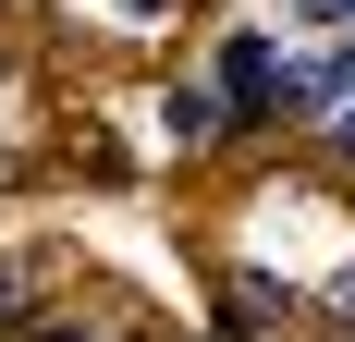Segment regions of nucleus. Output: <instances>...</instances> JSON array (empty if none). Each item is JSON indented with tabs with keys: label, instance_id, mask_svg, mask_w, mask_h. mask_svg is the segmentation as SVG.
Returning a JSON list of instances; mask_svg holds the SVG:
<instances>
[{
	"label": "nucleus",
	"instance_id": "f257e3e1",
	"mask_svg": "<svg viewBox=\"0 0 355 342\" xmlns=\"http://www.w3.org/2000/svg\"><path fill=\"white\" fill-rule=\"evenodd\" d=\"M220 86H233V110H270V98H282V62H270V37H257V25L220 37Z\"/></svg>",
	"mask_w": 355,
	"mask_h": 342
},
{
	"label": "nucleus",
	"instance_id": "f03ea898",
	"mask_svg": "<svg viewBox=\"0 0 355 342\" xmlns=\"http://www.w3.org/2000/svg\"><path fill=\"white\" fill-rule=\"evenodd\" d=\"M159 123H172L184 147H220V98H209V86H172V98H159Z\"/></svg>",
	"mask_w": 355,
	"mask_h": 342
},
{
	"label": "nucleus",
	"instance_id": "7ed1b4c3",
	"mask_svg": "<svg viewBox=\"0 0 355 342\" xmlns=\"http://www.w3.org/2000/svg\"><path fill=\"white\" fill-rule=\"evenodd\" d=\"M294 12H306V25H343V12H355V0H294Z\"/></svg>",
	"mask_w": 355,
	"mask_h": 342
},
{
	"label": "nucleus",
	"instance_id": "20e7f679",
	"mask_svg": "<svg viewBox=\"0 0 355 342\" xmlns=\"http://www.w3.org/2000/svg\"><path fill=\"white\" fill-rule=\"evenodd\" d=\"M331 159H343V171H355V110H343V123H331Z\"/></svg>",
	"mask_w": 355,
	"mask_h": 342
},
{
	"label": "nucleus",
	"instance_id": "39448f33",
	"mask_svg": "<svg viewBox=\"0 0 355 342\" xmlns=\"http://www.w3.org/2000/svg\"><path fill=\"white\" fill-rule=\"evenodd\" d=\"M331 86H355V37H343V49H331Z\"/></svg>",
	"mask_w": 355,
	"mask_h": 342
},
{
	"label": "nucleus",
	"instance_id": "423d86ee",
	"mask_svg": "<svg viewBox=\"0 0 355 342\" xmlns=\"http://www.w3.org/2000/svg\"><path fill=\"white\" fill-rule=\"evenodd\" d=\"M0 183H12V159H0Z\"/></svg>",
	"mask_w": 355,
	"mask_h": 342
}]
</instances>
